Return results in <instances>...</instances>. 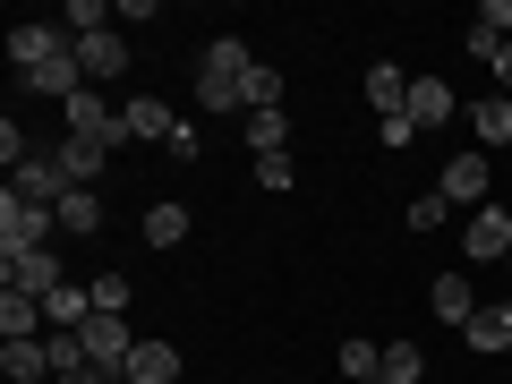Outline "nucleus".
Returning <instances> with one entry per match:
<instances>
[{"label": "nucleus", "instance_id": "obj_1", "mask_svg": "<svg viewBox=\"0 0 512 384\" xmlns=\"http://www.w3.org/2000/svg\"><path fill=\"white\" fill-rule=\"evenodd\" d=\"M248 77H256V52H248L239 35L205 43V60H197V103H205V111H239V120H248Z\"/></svg>", "mask_w": 512, "mask_h": 384}, {"label": "nucleus", "instance_id": "obj_2", "mask_svg": "<svg viewBox=\"0 0 512 384\" xmlns=\"http://www.w3.org/2000/svg\"><path fill=\"white\" fill-rule=\"evenodd\" d=\"M60 239V222H52V205H35V197H0V256H26V248H52Z\"/></svg>", "mask_w": 512, "mask_h": 384}, {"label": "nucleus", "instance_id": "obj_3", "mask_svg": "<svg viewBox=\"0 0 512 384\" xmlns=\"http://www.w3.org/2000/svg\"><path fill=\"white\" fill-rule=\"evenodd\" d=\"M77 52V35L60 18H26V26H9V60H18V77H35V69H52V60H69Z\"/></svg>", "mask_w": 512, "mask_h": 384}, {"label": "nucleus", "instance_id": "obj_4", "mask_svg": "<svg viewBox=\"0 0 512 384\" xmlns=\"http://www.w3.org/2000/svg\"><path fill=\"white\" fill-rule=\"evenodd\" d=\"M0 291L52 299V291H60V248H26V256H0Z\"/></svg>", "mask_w": 512, "mask_h": 384}, {"label": "nucleus", "instance_id": "obj_5", "mask_svg": "<svg viewBox=\"0 0 512 384\" xmlns=\"http://www.w3.org/2000/svg\"><path fill=\"white\" fill-rule=\"evenodd\" d=\"M120 137H128V146H171L180 120H171V103H154V94H128V103H120Z\"/></svg>", "mask_w": 512, "mask_h": 384}, {"label": "nucleus", "instance_id": "obj_6", "mask_svg": "<svg viewBox=\"0 0 512 384\" xmlns=\"http://www.w3.org/2000/svg\"><path fill=\"white\" fill-rule=\"evenodd\" d=\"M9 188H18V197H35V205H60V197H69V180H60V163H52V146H35V154H18V163H9Z\"/></svg>", "mask_w": 512, "mask_h": 384}, {"label": "nucleus", "instance_id": "obj_7", "mask_svg": "<svg viewBox=\"0 0 512 384\" xmlns=\"http://www.w3.org/2000/svg\"><path fill=\"white\" fill-rule=\"evenodd\" d=\"M461 256H478V265H487V256H512V205H478L470 214V231H461Z\"/></svg>", "mask_w": 512, "mask_h": 384}, {"label": "nucleus", "instance_id": "obj_8", "mask_svg": "<svg viewBox=\"0 0 512 384\" xmlns=\"http://www.w3.org/2000/svg\"><path fill=\"white\" fill-rule=\"evenodd\" d=\"M77 342H86L94 367H128V350L146 342V333H128V316H86V333H77Z\"/></svg>", "mask_w": 512, "mask_h": 384}, {"label": "nucleus", "instance_id": "obj_9", "mask_svg": "<svg viewBox=\"0 0 512 384\" xmlns=\"http://www.w3.org/2000/svg\"><path fill=\"white\" fill-rule=\"evenodd\" d=\"M77 60H86L94 86H111V77H128V35H120V26H103V35H77Z\"/></svg>", "mask_w": 512, "mask_h": 384}, {"label": "nucleus", "instance_id": "obj_10", "mask_svg": "<svg viewBox=\"0 0 512 384\" xmlns=\"http://www.w3.org/2000/svg\"><path fill=\"white\" fill-rule=\"evenodd\" d=\"M402 111H410V128L427 137V128H444L461 103H453V86H444V77H410V103H402Z\"/></svg>", "mask_w": 512, "mask_h": 384}, {"label": "nucleus", "instance_id": "obj_11", "mask_svg": "<svg viewBox=\"0 0 512 384\" xmlns=\"http://www.w3.org/2000/svg\"><path fill=\"white\" fill-rule=\"evenodd\" d=\"M111 376H128V384H180V350H171V342H137L128 367H111Z\"/></svg>", "mask_w": 512, "mask_h": 384}, {"label": "nucleus", "instance_id": "obj_12", "mask_svg": "<svg viewBox=\"0 0 512 384\" xmlns=\"http://www.w3.org/2000/svg\"><path fill=\"white\" fill-rule=\"evenodd\" d=\"M436 188H444V197H453V205H487V154H453Z\"/></svg>", "mask_w": 512, "mask_h": 384}, {"label": "nucleus", "instance_id": "obj_13", "mask_svg": "<svg viewBox=\"0 0 512 384\" xmlns=\"http://www.w3.org/2000/svg\"><path fill=\"white\" fill-rule=\"evenodd\" d=\"M52 163H60V180H69V188H94V171L111 163V146H86V137H60V146H52Z\"/></svg>", "mask_w": 512, "mask_h": 384}, {"label": "nucleus", "instance_id": "obj_14", "mask_svg": "<svg viewBox=\"0 0 512 384\" xmlns=\"http://www.w3.org/2000/svg\"><path fill=\"white\" fill-rule=\"evenodd\" d=\"M461 342L470 350H512V299H487V308L461 325Z\"/></svg>", "mask_w": 512, "mask_h": 384}, {"label": "nucleus", "instance_id": "obj_15", "mask_svg": "<svg viewBox=\"0 0 512 384\" xmlns=\"http://www.w3.org/2000/svg\"><path fill=\"white\" fill-rule=\"evenodd\" d=\"M43 325H52V316H43V299H26V291H0V342H35Z\"/></svg>", "mask_w": 512, "mask_h": 384}, {"label": "nucleus", "instance_id": "obj_16", "mask_svg": "<svg viewBox=\"0 0 512 384\" xmlns=\"http://www.w3.org/2000/svg\"><path fill=\"white\" fill-rule=\"evenodd\" d=\"M52 222H60L69 239H94V231H103V197H94V188H69V197L52 205Z\"/></svg>", "mask_w": 512, "mask_h": 384}, {"label": "nucleus", "instance_id": "obj_17", "mask_svg": "<svg viewBox=\"0 0 512 384\" xmlns=\"http://www.w3.org/2000/svg\"><path fill=\"white\" fill-rule=\"evenodd\" d=\"M402 103H410V77L393 69V60H376V69H367V111H376V120H393Z\"/></svg>", "mask_w": 512, "mask_h": 384}, {"label": "nucleus", "instance_id": "obj_18", "mask_svg": "<svg viewBox=\"0 0 512 384\" xmlns=\"http://www.w3.org/2000/svg\"><path fill=\"white\" fill-rule=\"evenodd\" d=\"M0 367H9V384H52V350L43 342H0Z\"/></svg>", "mask_w": 512, "mask_h": 384}, {"label": "nucleus", "instance_id": "obj_19", "mask_svg": "<svg viewBox=\"0 0 512 384\" xmlns=\"http://www.w3.org/2000/svg\"><path fill=\"white\" fill-rule=\"evenodd\" d=\"M427 308H436L444 325H470V316H478V299H470V282H461V274H436V291H427Z\"/></svg>", "mask_w": 512, "mask_h": 384}, {"label": "nucleus", "instance_id": "obj_20", "mask_svg": "<svg viewBox=\"0 0 512 384\" xmlns=\"http://www.w3.org/2000/svg\"><path fill=\"white\" fill-rule=\"evenodd\" d=\"M470 128H478V146H512V103H504V94L470 103Z\"/></svg>", "mask_w": 512, "mask_h": 384}, {"label": "nucleus", "instance_id": "obj_21", "mask_svg": "<svg viewBox=\"0 0 512 384\" xmlns=\"http://www.w3.org/2000/svg\"><path fill=\"white\" fill-rule=\"evenodd\" d=\"M384 384H427V350L419 342H384Z\"/></svg>", "mask_w": 512, "mask_h": 384}, {"label": "nucleus", "instance_id": "obj_22", "mask_svg": "<svg viewBox=\"0 0 512 384\" xmlns=\"http://www.w3.org/2000/svg\"><path fill=\"white\" fill-rule=\"evenodd\" d=\"M146 239H154V248H180V239H188V205H146Z\"/></svg>", "mask_w": 512, "mask_h": 384}, {"label": "nucleus", "instance_id": "obj_23", "mask_svg": "<svg viewBox=\"0 0 512 384\" xmlns=\"http://www.w3.org/2000/svg\"><path fill=\"white\" fill-rule=\"evenodd\" d=\"M248 146L256 154H291V120L282 111H248Z\"/></svg>", "mask_w": 512, "mask_h": 384}, {"label": "nucleus", "instance_id": "obj_24", "mask_svg": "<svg viewBox=\"0 0 512 384\" xmlns=\"http://www.w3.org/2000/svg\"><path fill=\"white\" fill-rule=\"evenodd\" d=\"M342 367H350V384L384 376V342H359V333H350V342H342Z\"/></svg>", "mask_w": 512, "mask_h": 384}, {"label": "nucleus", "instance_id": "obj_25", "mask_svg": "<svg viewBox=\"0 0 512 384\" xmlns=\"http://www.w3.org/2000/svg\"><path fill=\"white\" fill-rule=\"evenodd\" d=\"M248 111H282V69H274V60H256V77H248Z\"/></svg>", "mask_w": 512, "mask_h": 384}, {"label": "nucleus", "instance_id": "obj_26", "mask_svg": "<svg viewBox=\"0 0 512 384\" xmlns=\"http://www.w3.org/2000/svg\"><path fill=\"white\" fill-rule=\"evenodd\" d=\"M94 316H128V274H94Z\"/></svg>", "mask_w": 512, "mask_h": 384}, {"label": "nucleus", "instance_id": "obj_27", "mask_svg": "<svg viewBox=\"0 0 512 384\" xmlns=\"http://www.w3.org/2000/svg\"><path fill=\"white\" fill-rule=\"evenodd\" d=\"M444 222H453V197H444V188H427V197L410 205V231H444Z\"/></svg>", "mask_w": 512, "mask_h": 384}, {"label": "nucleus", "instance_id": "obj_28", "mask_svg": "<svg viewBox=\"0 0 512 384\" xmlns=\"http://www.w3.org/2000/svg\"><path fill=\"white\" fill-rule=\"evenodd\" d=\"M256 188H291V154H256Z\"/></svg>", "mask_w": 512, "mask_h": 384}, {"label": "nucleus", "instance_id": "obj_29", "mask_svg": "<svg viewBox=\"0 0 512 384\" xmlns=\"http://www.w3.org/2000/svg\"><path fill=\"white\" fill-rule=\"evenodd\" d=\"M18 154H35V137H26L18 120H0V163H18Z\"/></svg>", "mask_w": 512, "mask_h": 384}, {"label": "nucleus", "instance_id": "obj_30", "mask_svg": "<svg viewBox=\"0 0 512 384\" xmlns=\"http://www.w3.org/2000/svg\"><path fill=\"white\" fill-rule=\"evenodd\" d=\"M478 26H495V35H512V0H487V9H478Z\"/></svg>", "mask_w": 512, "mask_h": 384}, {"label": "nucleus", "instance_id": "obj_31", "mask_svg": "<svg viewBox=\"0 0 512 384\" xmlns=\"http://www.w3.org/2000/svg\"><path fill=\"white\" fill-rule=\"evenodd\" d=\"M60 384H111V367H94V359H86V367H69Z\"/></svg>", "mask_w": 512, "mask_h": 384}, {"label": "nucleus", "instance_id": "obj_32", "mask_svg": "<svg viewBox=\"0 0 512 384\" xmlns=\"http://www.w3.org/2000/svg\"><path fill=\"white\" fill-rule=\"evenodd\" d=\"M487 69H495V86H512V43H504L495 60H487Z\"/></svg>", "mask_w": 512, "mask_h": 384}, {"label": "nucleus", "instance_id": "obj_33", "mask_svg": "<svg viewBox=\"0 0 512 384\" xmlns=\"http://www.w3.org/2000/svg\"><path fill=\"white\" fill-rule=\"evenodd\" d=\"M504 265H512V256H504Z\"/></svg>", "mask_w": 512, "mask_h": 384}]
</instances>
